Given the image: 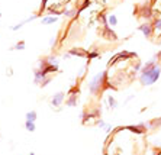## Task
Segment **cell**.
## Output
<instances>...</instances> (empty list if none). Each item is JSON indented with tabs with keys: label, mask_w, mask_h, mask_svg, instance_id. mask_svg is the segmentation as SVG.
<instances>
[{
	"label": "cell",
	"mask_w": 161,
	"mask_h": 155,
	"mask_svg": "<svg viewBox=\"0 0 161 155\" xmlns=\"http://www.w3.org/2000/svg\"><path fill=\"white\" fill-rule=\"evenodd\" d=\"M155 58H157V57H154L152 60H150V61L144 65L142 71H141L140 81H141L142 86H152V84L160 78L161 68L158 67V64L155 62Z\"/></svg>",
	"instance_id": "cell-1"
},
{
	"label": "cell",
	"mask_w": 161,
	"mask_h": 155,
	"mask_svg": "<svg viewBox=\"0 0 161 155\" xmlns=\"http://www.w3.org/2000/svg\"><path fill=\"white\" fill-rule=\"evenodd\" d=\"M103 86H106V87H112V86H109V83H107V76L106 73H97L95 77L90 80V83H89V91L92 93V94H96L99 93Z\"/></svg>",
	"instance_id": "cell-2"
},
{
	"label": "cell",
	"mask_w": 161,
	"mask_h": 155,
	"mask_svg": "<svg viewBox=\"0 0 161 155\" xmlns=\"http://www.w3.org/2000/svg\"><path fill=\"white\" fill-rule=\"evenodd\" d=\"M64 97H65V93L64 91H58V93H55L52 96V100H51V104L55 106V107H58L63 101H64Z\"/></svg>",
	"instance_id": "cell-3"
},
{
	"label": "cell",
	"mask_w": 161,
	"mask_h": 155,
	"mask_svg": "<svg viewBox=\"0 0 161 155\" xmlns=\"http://www.w3.org/2000/svg\"><path fill=\"white\" fill-rule=\"evenodd\" d=\"M138 29H140L141 32L144 33V35H145L147 38H150L151 35H152V29H154V28L151 26L150 23H144V25H141V26L138 28Z\"/></svg>",
	"instance_id": "cell-4"
},
{
	"label": "cell",
	"mask_w": 161,
	"mask_h": 155,
	"mask_svg": "<svg viewBox=\"0 0 161 155\" xmlns=\"http://www.w3.org/2000/svg\"><path fill=\"white\" fill-rule=\"evenodd\" d=\"M67 106H75L77 104V94H75V89H73L70 91V99L65 101Z\"/></svg>",
	"instance_id": "cell-5"
},
{
	"label": "cell",
	"mask_w": 161,
	"mask_h": 155,
	"mask_svg": "<svg viewBox=\"0 0 161 155\" xmlns=\"http://www.w3.org/2000/svg\"><path fill=\"white\" fill-rule=\"evenodd\" d=\"M103 38H106V39H112V41H116V39H118L116 35L113 33V31H112L109 26H106L105 31H103Z\"/></svg>",
	"instance_id": "cell-6"
},
{
	"label": "cell",
	"mask_w": 161,
	"mask_h": 155,
	"mask_svg": "<svg viewBox=\"0 0 161 155\" xmlns=\"http://www.w3.org/2000/svg\"><path fill=\"white\" fill-rule=\"evenodd\" d=\"M57 21H58L57 16H47V18H42L41 23H42V25H51V23H55Z\"/></svg>",
	"instance_id": "cell-7"
},
{
	"label": "cell",
	"mask_w": 161,
	"mask_h": 155,
	"mask_svg": "<svg viewBox=\"0 0 161 155\" xmlns=\"http://www.w3.org/2000/svg\"><path fill=\"white\" fill-rule=\"evenodd\" d=\"M36 118H38V115H36V112L35 110H31V112L26 113V120H29V122H35Z\"/></svg>",
	"instance_id": "cell-8"
},
{
	"label": "cell",
	"mask_w": 161,
	"mask_h": 155,
	"mask_svg": "<svg viewBox=\"0 0 161 155\" xmlns=\"http://www.w3.org/2000/svg\"><path fill=\"white\" fill-rule=\"evenodd\" d=\"M25 128H26V131H28V132H35V129H36L35 122H29V120H26V122H25Z\"/></svg>",
	"instance_id": "cell-9"
},
{
	"label": "cell",
	"mask_w": 161,
	"mask_h": 155,
	"mask_svg": "<svg viewBox=\"0 0 161 155\" xmlns=\"http://www.w3.org/2000/svg\"><path fill=\"white\" fill-rule=\"evenodd\" d=\"M107 103H109L110 109H116V107H118V101H116L115 97H112V96H109V97H107Z\"/></svg>",
	"instance_id": "cell-10"
},
{
	"label": "cell",
	"mask_w": 161,
	"mask_h": 155,
	"mask_svg": "<svg viewBox=\"0 0 161 155\" xmlns=\"http://www.w3.org/2000/svg\"><path fill=\"white\" fill-rule=\"evenodd\" d=\"M107 22H109V25H112V26H116L118 25V19H116L115 15H109L107 16Z\"/></svg>",
	"instance_id": "cell-11"
},
{
	"label": "cell",
	"mask_w": 161,
	"mask_h": 155,
	"mask_svg": "<svg viewBox=\"0 0 161 155\" xmlns=\"http://www.w3.org/2000/svg\"><path fill=\"white\" fill-rule=\"evenodd\" d=\"M12 49H19V51H22V49H25V42L23 41H21V42H18V44L15 45Z\"/></svg>",
	"instance_id": "cell-12"
},
{
	"label": "cell",
	"mask_w": 161,
	"mask_h": 155,
	"mask_svg": "<svg viewBox=\"0 0 161 155\" xmlns=\"http://www.w3.org/2000/svg\"><path fill=\"white\" fill-rule=\"evenodd\" d=\"M154 31L161 32V19H157V21H155V23H154Z\"/></svg>",
	"instance_id": "cell-13"
},
{
	"label": "cell",
	"mask_w": 161,
	"mask_h": 155,
	"mask_svg": "<svg viewBox=\"0 0 161 155\" xmlns=\"http://www.w3.org/2000/svg\"><path fill=\"white\" fill-rule=\"evenodd\" d=\"M23 25H25V21H23V22H21V23H18V25H15V26H12L10 29L13 31V32H15V31H19V29H21Z\"/></svg>",
	"instance_id": "cell-14"
},
{
	"label": "cell",
	"mask_w": 161,
	"mask_h": 155,
	"mask_svg": "<svg viewBox=\"0 0 161 155\" xmlns=\"http://www.w3.org/2000/svg\"><path fill=\"white\" fill-rule=\"evenodd\" d=\"M151 126H161V118H160V119H155L154 122H151L150 123V128H151Z\"/></svg>",
	"instance_id": "cell-15"
},
{
	"label": "cell",
	"mask_w": 161,
	"mask_h": 155,
	"mask_svg": "<svg viewBox=\"0 0 161 155\" xmlns=\"http://www.w3.org/2000/svg\"><path fill=\"white\" fill-rule=\"evenodd\" d=\"M97 57H99V52H96V51L89 52V60H92V58H97Z\"/></svg>",
	"instance_id": "cell-16"
},
{
	"label": "cell",
	"mask_w": 161,
	"mask_h": 155,
	"mask_svg": "<svg viewBox=\"0 0 161 155\" xmlns=\"http://www.w3.org/2000/svg\"><path fill=\"white\" fill-rule=\"evenodd\" d=\"M74 13H75L74 10H65L64 12V15H65V16H68V18H73V16H74Z\"/></svg>",
	"instance_id": "cell-17"
},
{
	"label": "cell",
	"mask_w": 161,
	"mask_h": 155,
	"mask_svg": "<svg viewBox=\"0 0 161 155\" xmlns=\"http://www.w3.org/2000/svg\"><path fill=\"white\" fill-rule=\"evenodd\" d=\"M49 81H51V77H47V78H45V80L42 81V83H41V86H42V87H45V86H47V84H48Z\"/></svg>",
	"instance_id": "cell-18"
},
{
	"label": "cell",
	"mask_w": 161,
	"mask_h": 155,
	"mask_svg": "<svg viewBox=\"0 0 161 155\" xmlns=\"http://www.w3.org/2000/svg\"><path fill=\"white\" fill-rule=\"evenodd\" d=\"M97 126H99V128H106L107 125L103 122V120H99V122H97Z\"/></svg>",
	"instance_id": "cell-19"
},
{
	"label": "cell",
	"mask_w": 161,
	"mask_h": 155,
	"mask_svg": "<svg viewBox=\"0 0 161 155\" xmlns=\"http://www.w3.org/2000/svg\"><path fill=\"white\" fill-rule=\"evenodd\" d=\"M55 42H57V38L54 36V38H51V41H49V44H51V45H54V44H55Z\"/></svg>",
	"instance_id": "cell-20"
},
{
	"label": "cell",
	"mask_w": 161,
	"mask_h": 155,
	"mask_svg": "<svg viewBox=\"0 0 161 155\" xmlns=\"http://www.w3.org/2000/svg\"><path fill=\"white\" fill-rule=\"evenodd\" d=\"M47 1H48V0H42V6H41V9H45V6H47Z\"/></svg>",
	"instance_id": "cell-21"
},
{
	"label": "cell",
	"mask_w": 161,
	"mask_h": 155,
	"mask_svg": "<svg viewBox=\"0 0 161 155\" xmlns=\"http://www.w3.org/2000/svg\"><path fill=\"white\" fill-rule=\"evenodd\" d=\"M105 155H107V154H105Z\"/></svg>",
	"instance_id": "cell-22"
}]
</instances>
